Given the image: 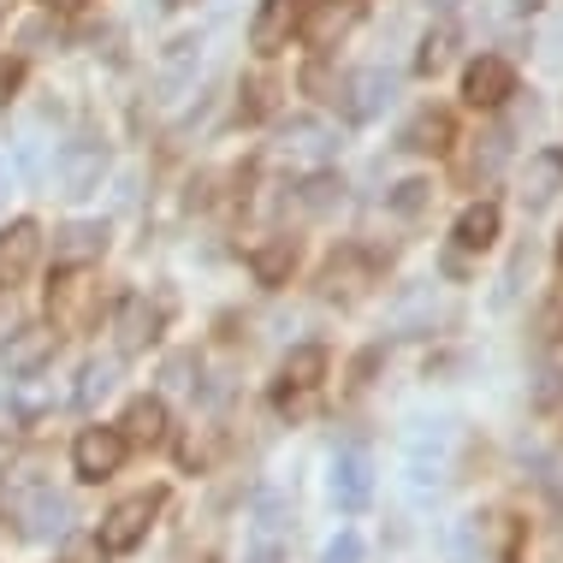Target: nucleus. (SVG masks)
<instances>
[{"instance_id":"18","label":"nucleus","mask_w":563,"mask_h":563,"mask_svg":"<svg viewBox=\"0 0 563 563\" xmlns=\"http://www.w3.org/2000/svg\"><path fill=\"white\" fill-rule=\"evenodd\" d=\"M125 439H136V445H161L166 439V404L161 398H136L125 409V428H119Z\"/></svg>"},{"instance_id":"15","label":"nucleus","mask_w":563,"mask_h":563,"mask_svg":"<svg viewBox=\"0 0 563 563\" xmlns=\"http://www.w3.org/2000/svg\"><path fill=\"white\" fill-rule=\"evenodd\" d=\"M386 101H391V78L386 71H356V78L344 84V113L350 119H374V113H386Z\"/></svg>"},{"instance_id":"37","label":"nucleus","mask_w":563,"mask_h":563,"mask_svg":"<svg viewBox=\"0 0 563 563\" xmlns=\"http://www.w3.org/2000/svg\"><path fill=\"white\" fill-rule=\"evenodd\" d=\"M166 7H185V0H166Z\"/></svg>"},{"instance_id":"34","label":"nucleus","mask_w":563,"mask_h":563,"mask_svg":"<svg viewBox=\"0 0 563 563\" xmlns=\"http://www.w3.org/2000/svg\"><path fill=\"white\" fill-rule=\"evenodd\" d=\"M510 7H516V12H540L545 0H510Z\"/></svg>"},{"instance_id":"28","label":"nucleus","mask_w":563,"mask_h":563,"mask_svg":"<svg viewBox=\"0 0 563 563\" xmlns=\"http://www.w3.org/2000/svg\"><path fill=\"white\" fill-rule=\"evenodd\" d=\"M445 552H451V563H475V522H451Z\"/></svg>"},{"instance_id":"7","label":"nucleus","mask_w":563,"mask_h":563,"mask_svg":"<svg viewBox=\"0 0 563 563\" xmlns=\"http://www.w3.org/2000/svg\"><path fill=\"white\" fill-rule=\"evenodd\" d=\"M54 344H59L54 327H19V332H7V344H0V368H7L12 379H30V374H42L54 362Z\"/></svg>"},{"instance_id":"10","label":"nucleus","mask_w":563,"mask_h":563,"mask_svg":"<svg viewBox=\"0 0 563 563\" xmlns=\"http://www.w3.org/2000/svg\"><path fill=\"white\" fill-rule=\"evenodd\" d=\"M161 309H148V297H119L113 309V332H119V356H136V350H148L161 339Z\"/></svg>"},{"instance_id":"21","label":"nucleus","mask_w":563,"mask_h":563,"mask_svg":"<svg viewBox=\"0 0 563 563\" xmlns=\"http://www.w3.org/2000/svg\"><path fill=\"white\" fill-rule=\"evenodd\" d=\"M563 190V148H552V155H534V166H528V208H545L552 196Z\"/></svg>"},{"instance_id":"33","label":"nucleus","mask_w":563,"mask_h":563,"mask_svg":"<svg viewBox=\"0 0 563 563\" xmlns=\"http://www.w3.org/2000/svg\"><path fill=\"white\" fill-rule=\"evenodd\" d=\"M42 7H54V12H78L84 0H42Z\"/></svg>"},{"instance_id":"30","label":"nucleus","mask_w":563,"mask_h":563,"mask_svg":"<svg viewBox=\"0 0 563 563\" xmlns=\"http://www.w3.org/2000/svg\"><path fill=\"white\" fill-rule=\"evenodd\" d=\"M321 563H362V534H350V528H344V534L321 552Z\"/></svg>"},{"instance_id":"11","label":"nucleus","mask_w":563,"mask_h":563,"mask_svg":"<svg viewBox=\"0 0 563 563\" xmlns=\"http://www.w3.org/2000/svg\"><path fill=\"white\" fill-rule=\"evenodd\" d=\"M101 250H108V225L101 220H71L54 232V262L59 267H89V262H101Z\"/></svg>"},{"instance_id":"4","label":"nucleus","mask_w":563,"mask_h":563,"mask_svg":"<svg viewBox=\"0 0 563 563\" xmlns=\"http://www.w3.org/2000/svg\"><path fill=\"white\" fill-rule=\"evenodd\" d=\"M155 510H161V493H136L125 505H113L101 516V552H136V545L148 540V528H155Z\"/></svg>"},{"instance_id":"13","label":"nucleus","mask_w":563,"mask_h":563,"mask_svg":"<svg viewBox=\"0 0 563 563\" xmlns=\"http://www.w3.org/2000/svg\"><path fill=\"white\" fill-rule=\"evenodd\" d=\"M279 148L291 161H327L332 148H339V131L321 125V119H291V125L279 131Z\"/></svg>"},{"instance_id":"24","label":"nucleus","mask_w":563,"mask_h":563,"mask_svg":"<svg viewBox=\"0 0 563 563\" xmlns=\"http://www.w3.org/2000/svg\"><path fill=\"white\" fill-rule=\"evenodd\" d=\"M297 202L309 208V214H332V208H344V178L339 173H314L309 185L297 190Z\"/></svg>"},{"instance_id":"1","label":"nucleus","mask_w":563,"mask_h":563,"mask_svg":"<svg viewBox=\"0 0 563 563\" xmlns=\"http://www.w3.org/2000/svg\"><path fill=\"white\" fill-rule=\"evenodd\" d=\"M0 510L24 528V540H66L71 534V498L42 481H12L0 493Z\"/></svg>"},{"instance_id":"35","label":"nucleus","mask_w":563,"mask_h":563,"mask_svg":"<svg viewBox=\"0 0 563 563\" xmlns=\"http://www.w3.org/2000/svg\"><path fill=\"white\" fill-rule=\"evenodd\" d=\"M0 202H7V166H0Z\"/></svg>"},{"instance_id":"31","label":"nucleus","mask_w":563,"mask_h":563,"mask_svg":"<svg viewBox=\"0 0 563 563\" xmlns=\"http://www.w3.org/2000/svg\"><path fill=\"white\" fill-rule=\"evenodd\" d=\"M12 433H24V416L19 409H0V439H12Z\"/></svg>"},{"instance_id":"5","label":"nucleus","mask_w":563,"mask_h":563,"mask_svg":"<svg viewBox=\"0 0 563 563\" xmlns=\"http://www.w3.org/2000/svg\"><path fill=\"white\" fill-rule=\"evenodd\" d=\"M302 12H309V0H262L250 19V48L255 54H279L291 48V36L302 30Z\"/></svg>"},{"instance_id":"38","label":"nucleus","mask_w":563,"mask_h":563,"mask_svg":"<svg viewBox=\"0 0 563 563\" xmlns=\"http://www.w3.org/2000/svg\"><path fill=\"white\" fill-rule=\"evenodd\" d=\"M439 7H456V0H439Z\"/></svg>"},{"instance_id":"3","label":"nucleus","mask_w":563,"mask_h":563,"mask_svg":"<svg viewBox=\"0 0 563 563\" xmlns=\"http://www.w3.org/2000/svg\"><path fill=\"white\" fill-rule=\"evenodd\" d=\"M101 178H108V143H101V136H71L54 161V190L59 196H89V190H101Z\"/></svg>"},{"instance_id":"27","label":"nucleus","mask_w":563,"mask_h":563,"mask_svg":"<svg viewBox=\"0 0 563 563\" xmlns=\"http://www.w3.org/2000/svg\"><path fill=\"white\" fill-rule=\"evenodd\" d=\"M350 279H356V262L344 255V262H332V267L321 273V291H327V297H356V285H350Z\"/></svg>"},{"instance_id":"17","label":"nucleus","mask_w":563,"mask_h":563,"mask_svg":"<svg viewBox=\"0 0 563 563\" xmlns=\"http://www.w3.org/2000/svg\"><path fill=\"white\" fill-rule=\"evenodd\" d=\"M451 136H456L451 113L428 108V113H416V119H409V131H404V148H416V155H445V148H451Z\"/></svg>"},{"instance_id":"32","label":"nucleus","mask_w":563,"mask_h":563,"mask_svg":"<svg viewBox=\"0 0 563 563\" xmlns=\"http://www.w3.org/2000/svg\"><path fill=\"white\" fill-rule=\"evenodd\" d=\"M250 563H279V552H273V545H255V558Z\"/></svg>"},{"instance_id":"20","label":"nucleus","mask_w":563,"mask_h":563,"mask_svg":"<svg viewBox=\"0 0 563 563\" xmlns=\"http://www.w3.org/2000/svg\"><path fill=\"white\" fill-rule=\"evenodd\" d=\"M250 267H255V279H262V285H285V279H291V267H297V243L291 238L262 243V250L250 255Z\"/></svg>"},{"instance_id":"19","label":"nucleus","mask_w":563,"mask_h":563,"mask_svg":"<svg viewBox=\"0 0 563 563\" xmlns=\"http://www.w3.org/2000/svg\"><path fill=\"white\" fill-rule=\"evenodd\" d=\"M498 238V202H468L456 220V250H486Z\"/></svg>"},{"instance_id":"22","label":"nucleus","mask_w":563,"mask_h":563,"mask_svg":"<svg viewBox=\"0 0 563 563\" xmlns=\"http://www.w3.org/2000/svg\"><path fill=\"white\" fill-rule=\"evenodd\" d=\"M113 386H119V356H96V362H84V374H78V391H71V398H78L84 409H96V404L108 398Z\"/></svg>"},{"instance_id":"25","label":"nucleus","mask_w":563,"mask_h":563,"mask_svg":"<svg viewBox=\"0 0 563 563\" xmlns=\"http://www.w3.org/2000/svg\"><path fill=\"white\" fill-rule=\"evenodd\" d=\"M285 522H291V505H285L279 493L255 498V545H273V540L285 534Z\"/></svg>"},{"instance_id":"14","label":"nucleus","mask_w":563,"mask_h":563,"mask_svg":"<svg viewBox=\"0 0 563 563\" xmlns=\"http://www.w3.org/2000/svg\"><path fill=\"white\" fill-rule=\"evenodd\" d=\"M30 262H36V225L19 220L0 232V291H12V285L30 273Z\"/></svg>"},{"instance_id":"9","label":"nucleus","mask_w":563,"mask_h":563,"mask_svg":"<svg viewBox=\"0 0 563 563\" xmlns=\"http://www.w3.org/2000/svg\"><path fill=\"white\" fill-rule=\"evenodd\" d=\"M327 493L339 510H362L374 498V463L362 451H339L332 456V475H327Z\"/></svg>"},{"instance_id":"6","label":"nucleus","mask_w":563,"mask_h":563,"mask_svg":"<svg viewBox=\"0 0 563 563\" xmlns=\"http://www.w3.org/2000/svg\"><path fill=\"white\" fill-rule=\"evenodd\" d=\"M125 445L131 439L119 428H84L78 445H71V468H78L84 481H108V475H119V463H125Z\"/></svg>"},{"instance_id":"16","label":"nucleus","mask_w":563,"mask_h":563,"mask_svg":"<svg viewBox=\"0 0 563 563\" xmlns=\"http://www.w3.org/2000/svg\"><path fill=\"white\" fill-rule=\"evenodd\" d=\"M321 374H327V350L321 344H297L291 356H285V368H279V398H291V391H314V386H321Z\"/></svg>"},{"instance_id":"26","label":"nucleus","mask_w":563,"mask_h":563,"mask_svg":"<svg viewBox=\"0 0 563 563\" xmlns=\"http://www.w3.org/2000/svg\"><path fill=\"white\" fill-rule=\"evenodd\" d=\"M451 48H456V30L451 24L428 30V42H421V54H416V71H421V78H433V71L451 59Z\"/></svg>"},{"instance_id":"12","label":"nucleus","mask_w":563,"mask_h":563,"mask_svg":"<svg viewBox=\"0 0 563 563\" xmlns=\"http://www.w3.org/2000/svg\"><path fill=\"white\" fill-rule=\"evenodd\" d=\"M356 19H362L356 0H321L314 12H302V36H309V48H332Z\"/></svg>"},{"instance_id":"29","label":"nucleus","mask_w":563,"mask_h":563,"mask_svg":"<svg viewBox=\"0 0 563 563\" xmlns=\"http://www.w3.org/2000/svg\"><path fill=\"white\" fill-rule=\"evenodd\" d=\"M391 208H398V214H421V208H428V185H421V178H404L398 196H391Z\"/></svg>"},{"instance_id":"8","label":"nucleus","mask_w":563,"mask_h":563,"mask_svg":"<svg viewBox=\"0 0 563 563\" xmlns=\"http://www.w3.org/2000/svg\"><path fill=\"white\" fill-rule=\"evenodd\" d=\"M510 96H516L510 59H498V54L468 59V71H463V101L468 108H498V101H510Z\"/></svg>"},{"instance_id":"23","label":"nucleus","mask_w":563,"mask_h":563,"mask_svg":"<svg viewBox=\"0 0 563 563\" xmlns=\"http://www.w3.org/2000/svg\"><path fill=\"white\" fill-rule=\"evenodd\" d=\"M433 285H416V291H404L398 302H391V321H398V332H421V327H433Z\"/></svg>"},{"instance_id":"2","label":"nucleus","mask_w":563,"mask_h":563,"mask_svg":"<svg viewBox=\"0 0 563 563\" xmlns=\"http://www.w3.org/2000/svg\"><path fill=\"white\" fill-rule=\"evenodd\" d=\"M101 309V285L89 279V267H59L48 279V327L54 332H84Z\"/></svg>"},{"instance_id":"36","label":"nucleus","mask_w":563,"mask_h":563,"mask_svg":"<svg viewBox=\"0 0 563 563\" xmlns=\"http://www.w3.org/2000/svg\"><path fill=\"white\" fill-rule=\"evenodd\" d=\"M7 12H12V0H0V24H7Z\"/></svg>"}]
</instances>
